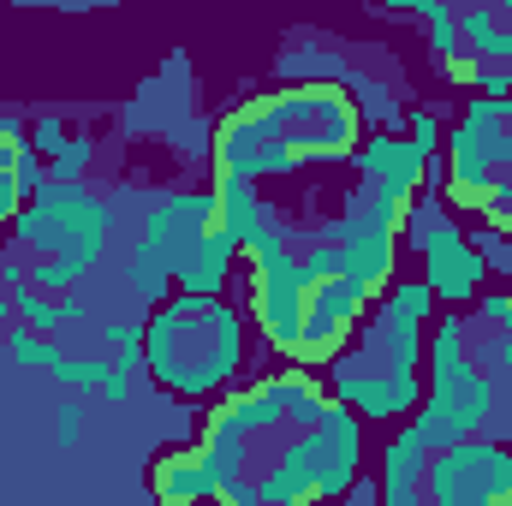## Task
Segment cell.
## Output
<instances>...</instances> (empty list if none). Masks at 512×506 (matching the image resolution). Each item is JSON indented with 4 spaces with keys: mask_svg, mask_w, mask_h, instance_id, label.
Here are the masks:
<instances>
[{
    "mask_svg": "<svg viewBox=\"0 0 512 506\" xmlns=\"http://www.w3.org/2000/svg\"><path fill=\"white\" fill-rule=\"evenodd\" d=\"M143 364L173 393H209L239 370V316L215 292H185L143 328Z\"/></svg>",
    "mask_w": 512,
    "mask_h": 506,
    "instance_id": "1",
    "label": "cell"
},
{
    "mask_svg": "<svg viewBox=\"0 0 512 506\" xmlns=\"http://www.w3.org/2000/svg\"><path fill=\"white\" fill-rule=\"evenodd\" d=\"M280 137L292 143L298 167H322V161H346L358 143V108L346 102L340 84H292L268 96Z\"/></svg>",
    "mask_w": 512,
    "mask_h": 506,
    "instance_id": "2",
    "label": "cell"
},
{
    "mask_svg": "<svg viewBox=\"0 0 512 506\" xmlns=\"http://www.w3.org/2000/svg\"><path fill=\"white\" fill-rule=\"evenodd\" d=\"M364 304H370V292L352 286L346 274L310 280V286H304V334H298L292 358H298L304 370H310V364H334V358L346 352V340H352Z\"/></svg>",
    "mask_w": 512,
    "mask_h": 506,
    "instance_id": "3",
    "label": "cell"
},
{
    "mask_svg": "<svg viewBox=\"0 0 512 506\" xmlns=\"http://www.w3.org/2000/svg\"><path fill=\"white\" fill-rule=\"evenodd\" d=\"M251 304H256V322H262L268 346L292 358V346H298V334H304V262H298L292 245L256 251Z\"/></svg>",
    "mask_w": 512,
    "mask_h": 506,
    "instance_id": "4",
    "label": "cell"
},
{
    "mask_svg": "<svg viewBox=\"0 0 512 506\" xmlns=\"http://www.w3.org/2000/svg\"><path fill=\"white\" fill-rule=\"evenodd\" d=\"M215 221H221L215 191H173V197H161V203H155V215H149V227H143L137 251L155 256V262L173 274V268L185 262V251H191Z\"/></svg>",
    "mask_w": 512,
    "mask_h": 506,
    "instance_id": "5",
    "label": "cell"
},
{
    "mask_svg": "<svg viewBox=\"0 0 512 506\" xmlns=\"http://www.w3.org/2000/svg\"><path fill=\"white\" fill-rule=\"evenodd\" d=\"M334 387H340V399L352 405V411H364V417H399V411H411L417 405V376L411 370H399V364H387L382 352L376 358H334Z\"/></svg>",
    "mask_w": 512,
    "mask_h": 506,
    "instance_id": "6",
    "label": "cell"
},
{
    "mask_svg": "<svg viewBox=\"0 0 512 506\" xmlns=\"http://www.w3.org/2000/svg\"><path fill=\"white\" fill-rule=\"evenodd\" d=\"M429 304H435L429 280H399V286H387V304H382V316H376V352H382L387 364H399V370L417 364Z\"/></svg>",
    "mask_w": 512,
    "mask_h": 506,
    "instance_id": "7",
    "label": "cell"
},
{
    "mask_svg": "<svg viewBox=\"0 0 512 506\" xmlns=\"http://www.w3.org/2000/svg\"><path fill=\"white\" fill-rule=\"evenodd\" d=\"M358 465H364V423L346 405L328 399V411L316 423V483H322V495H346Z\"/></svg>",
    "mask_w": 512,
    "mask_h": 506,
    "instance_id": "8",
    "label": "cell"
},
{
    "mask_svg": "<svg viewBox=\"0 0 512 506\" xmlns=\"http://www.w3.org/2000/svg\"><path fill=\"white\" fill-rule=\"evenodd\" d=\"M423 268H429V292L447 298V304H459V298H471L483 286V256L465 245V233L453 221H441L423 239Z\"/></svg>",
    "mask_w": 512,
    "mask_h": 506,
    "instance_id": "9",
    "label": "cell"
},
{
    "mask_svg": "<svg viewBox=\"0 0 512 506\" xmlns=\"http://www.w3.org/2000/svg\"><path fill=\"white\" fill-rule=\"evenodd\" d=\"M453 459H459V506L512 501V447L465 435V441H453Z\"/></svg>",
    "mask_w": 512,
    "mask_h": 506,
    "instance_id": "10",
    "label": "cell"
},
{
    "mask_svg": "<svg viewBox=\"0 0 512 506\" xmlns=\"http://www.w3.org/2000/svg\"><path fill=\"white\" fill-rule=\"evenodd\" d=\"M215 209H221V227L239 239V251H251L256 239L274 227V209L256 197V179H233V173H221V179H215Z\"/></svg>",
    "mask_w": 512,
    "mask_h": 506,
    "instance_id": "11",
    "label": "cell"
},
{
    "mask_svg": "<svg viewBox=\"0 0 512 506\" xmlns=\"http://www.w3.org/2000/svg\"><path fill=\"white\" fill-rule=\"evenodd\" d=\"M358 167H364V179H376L387 185L393 197H411L417 191V179H423V149L405 137H376V143H364V155H358Z\"/></svg>",
    "mask_w": 512,
    "mask_h": 506,
    "instance_id": "12",
    "label": "cell"
},
{
    "mask_svg": "<svg viewBox=\"0 0 512 506\" xmlns=\"http://www.w3.org/2000/svg\"><path fill=\"white\" fill-rule=\"evenodd\" d=\"M423 459H429V447L417 441V429H399L387 441V453H382V501L387 506L423 501Z\"/></svg>",
    "mask_w": 512,
    "mask_h": 506,
    "instance_id": "13",
    "label": "cell"
},
{
    "mask_svg": "<svg viewBox=\"0 0 512 506\" xmlns=\"http://www.w3.org/2000/svg\"><path fill=\"white\" fill-rule=\"evenodd\" d=\"M233 256H239V239L215 221V227H209V233L185 251V262H179L173 274H179V286H185V292H221V280H227Z\"/></svg>",
    "mask_w": 512,
    "mask_h": 506,
    "instance_id": "14",
    "label": "cell"
},
{
    "mask_svg": "<svg viewBox=\"0 0 512 506\" xmlns=\"http://www.w3.org/2000/svg\"><path fill=\"white\" fill-rule=\"evenodd\" d=\"M393 245H399V233H352V239H340V268H346V280L364 286V292H387Z\"/></svg>",
    "mask_w": 512,
    "mask_h": 506,
    "instance_id": "15",
    "label": "cell"
},
{
    "mask_svg": "<svg viewBox=\"0 0 512 506\" xmlns=\"http://www.w3.org/2000/svg\"><path fill=\"white\" fill-rule=\"evenodd\" d=\"M262 393L280 405V417L292 423V429H316L322 423V411H328V393L310 381V370L298 364V370H280V376L262 381Z\"/></svg>",
    "mask_w": 512,
    "mask_h": 506,
    "instance_id": "16",
    "label": "cell"
},
{
    "mask_svg": "<svg viewBox=\"0 0 512 506\" xmlns=\"http://www.w3.org/2000/svg\"><path fill=\"white\" fill-rule=\"evenodd\" d=\"M149 489H155L161 501H203V495H215V477H209V465H203V447L155 459Z\"/></svg>",
    "mask_w": 512,
    "mask_h": 506,
    "instance_id": "17",
    "label": "cell"
},
{
    "mask_svg": "<svg viewBox=\"0 0 512 506\" xmlns=\"http://www.w3.org/2000/svg\"><path fill=\"white\" fill-rule=\"evenodd\" d=\"M471 370H477V364H471V334H465L459 316H447V322L435 328V340H429V381L447 387V381L471 376Z\"/></svg>",
    "mask_w": 512,
    "mask_h": 506,
    "instance_id": "18",
    "label": "cell"
},
{
    "mask_svg": "<svg viewBox=\"0 0 512 506\" xmlns=\"http://www.w3.org/2000/svg\"><path fill=\"white\" fill-rule=\"evenodd\" d=\"M48 370H54V381H60V387H78V393L102 387V376H108V364H102V358H54Z\"/></svg>",
    "mask_w": 512,
    "mask_h": 506,
    "instance_id": "19",
    "label": "cell"
},
{
    "mask_svg": "<svg viewBox=\"0 0 512 506\" xmlns=\"http://www.w3.org/2000/svg\"><path fill=\"white\" fill-rule=\"evenodd\" d=\"M6 346H12L18 358H30V364H54V358H60V346H54V334H36L30 322H18V328H6Z\"/></svg>",
    "mask_w": 512,
    "mask_h": 506,
    "instance_id": "20",
    "label": "cell"
},
{
    "mask_svg": "<svg viewBox=\"0 0 512 506\" xmlns=\"http://www.w3.org/2000/svg\"><path fill=\"white\" fill-rule=\"evenodd\" d=\"M429 48H435V54H441V60H447V54H459V48H465V36H459V12H453V6H447V0H441V6H435V12H429Z\"/></svg>",
    "mask_w": 512,
    "mask_h": 506,
    "instance_id": "21",
    "label": "cell"
},
{
    "mask_svg": "<svg viewBox=\"0 0 512 506\" xmlns=\"http://www.w3.org/2000/svg\"><path fill=\"white\" fill-rule=\"evenodd\" d=\"M137 364H143V352H120V358L108 364V376H102V387H96V393H102L108 405H126V399H131V376H137Z\"/></svg>",
    "mask_w": 512,
    "mask_h": 506,
    "instance_id": "22",
    "label": "cell"
},
{
    "mask_svg": "<svg viewBox=\"0 0 512 506\" xmlns=\"http://www.w3.org/2000/svg\"><path fill=\"white\" fill-rule=\"evenodd\" d=\"M84 167H90V137H66V149L54 155V179L78 185V179H84Z\"/></svg>",
    "mask_w": 512,
    "mask_h": 506,
    "instance_id": "23",
    "label": "cell"
},
{
    "mask_svg": "<svg viewBox=\"0 0 512 506\" xmlns=\"http://www.w3.org/2000/svg\"><path fill=\"white\" fill-rule=\"evenodd\" d=\"M161 280H167V268H161V262H155V256H131V286H137V292H143V298H161Z\"/></svg>",
    "mask_w": 512,
    "mask_h": 506,
    "instance_id": "24",
    "label": "cell"
},
{
    "mask_svg": "<svg viewBox=\"0 0 512 506\" xmlns=\"http://www.w3.org/2000/svg\"><path fill=\"white\" fill-rule=\"evenodd\" d=\"M483 215H489V221H495L501 233H512V173H501V179H495V191H489Z\"/></svg>",
    "mask_w": 512,
    "mask_h": 506,
    "instance_id": "25",
    "label": "cell"
},
{
    "mask_svg": "<svg viewBox=\"0 0 512 506\" xmlns=\"http://www.w3.org/2000/svg\"><path fill=\"white\" fill-rule=\"evenodd\" d=\"M471 84H483L489 96H512V60H477V78Z\"/></svg>",
    "mask_w": 512,
    "mask_h": 506,
    "instance_id": "26",
    "label": "cell"
},
{
    "mask_svg": "<svg viewBox=\"0 0 512 506\" xmlns=\"http://www.w3.org/2000/svg\"><path fill=\"white\" fill-rule=\"evenodd\" d=\"M78 435H84V405L66 399V405L54 411V441H78Z\"/></svg>",
    "mask_w": 512,
    "mask_h": 506,
    "instance_id": "27",
    "label": "cell"
},
{
    "mask_svg": "<svg viewBox=\"0 0 512 506\" xmlns=\"http://www.w3.org/2000/svg\"><path fill=\"white\" fill-rule=\"evenodd\" d=\"M102 340H108L114 352H143V328H137V322H108Z\"/></svg>",
    "mask_w": 512,
    "mask_h": 506,
    "instance_id": "28",
    "label": "cell"
},
{
    "mask_svg": "<svg viewBox=\"0 0 512 506\" xmlns=\"http://www.w3.org/2000/svg\"><path fill=\"white\" fill-rule=\"evenodd\" d=\"M12 179H18V191L30 197V191H42V167H36V155L30 149H18L12 155Z\"/></svg>",
    "mask_w": 512,
    "mask_h": 506,
    "instance_id": "29",
    "label": "cell"
},
{
    "mask_svg": "<svg viewBox=\"0 0 512 506\" xmlns=\"http://www.w3.org/2000/svg\"><path fill=\"white\" fill-rule=\"evenodd\" d=\"M30 143H36V149H48V155H60V149H66V126H60V120H36Z\"/></svg>",
    "mask_w": 512,
    "mask_h": 506,
    "instance_id": "30",
    "label": "cell"
},
{
    "mask_svg": "<svg viewBox=\"0 0 512 506\" xmlns=\"http://www.w3.org/2000/svg\"><path fill=\"white\" fill-rule=\"evenodd\" d=\"M435 137H441V126H435V114H411V143L429 155L435 149Z\"/></svg>",
    "mask_w": 512,
    "mask_h": 506,
    "instance_id": "31",
    "label": "cell"
},
{
    "mask_svg": "<svg viewBox=\"0 0 512 506\" xmlns=\"http://www.w3.org/2000/svg\"><path fill=\"white\" fill-rule=\"evenodd\" d=\"M382 6H387V12H423V18H429L441 0H382Z\"/></svg>",
    "mask_w": 512,
    "mask_h": 506,
    "instance_id": "32",
    "label": "cell"
},
{
    "mask_svg": "<svg viewBox=\"0 0 512 506\" xmlns=\"http://www.w3.org/2000/svg\"><path fill=\"white\" fill-rule=\"evenodd\" d=\"M12 316H18V310H12V292L0 286V340H6V328H12Z\"/></svg>",
    "mask_w": 512,
    "mask_h": 506,
    "instance_id": "33",
    "label": "cell"
}]
</instances>
